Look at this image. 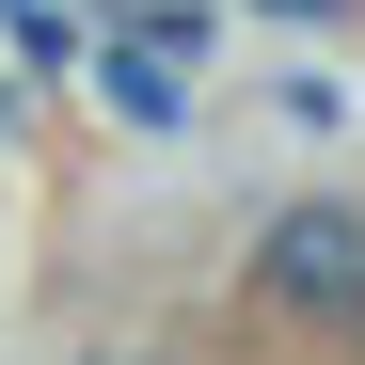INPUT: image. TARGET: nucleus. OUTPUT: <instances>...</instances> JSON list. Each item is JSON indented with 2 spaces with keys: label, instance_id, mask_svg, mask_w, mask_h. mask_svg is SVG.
Segmentation results:
<instances>
[{
  "label": "nucleus",
  "instance_id": "2",
  "mask_svg": "<svg viewBox=\"0 0 365 365\" xmlns=\"http://www.w3.org/2000/svg\"><path fill=\"white\" fill-rule=\"evenodd\" d=\"M286 16H302V32H334V16H349V0H286Z\"/></svg>",
  "mask_w": 365,
  "mask_h": 365
},
{
  "label": "nucleus",
  "instance_id": "1",
  "mask_svg": "<svg viewBox=\"0 0 365 365\" xmlns=\"http://www.w3.org/2000/svg\"><path fill=\"white\" fill-rule=\"evenodd\" d=\"M255 286L270 302H334V318H365V207H286L255 238Z\"/></svg>",
  "mask_w": 365,
  "mask_h": 365
}]
</instances>
